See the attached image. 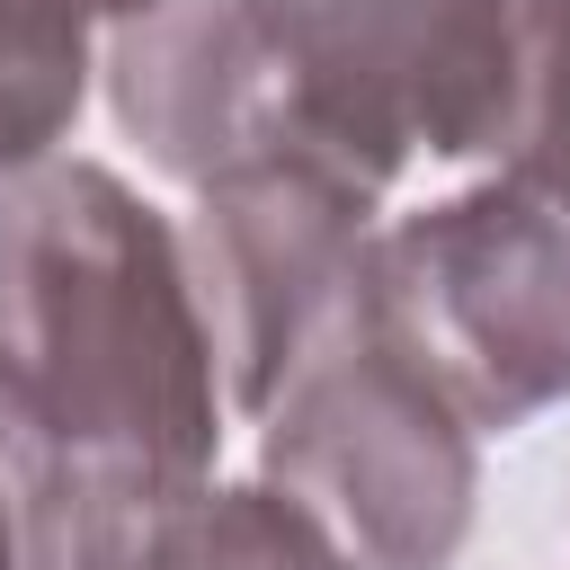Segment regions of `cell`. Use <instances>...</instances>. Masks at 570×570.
I'll return each mask as SVG.
<instances>
[{"label":"cell","instance_id":"1","mask_svg":"<svg viewBox=\"0 0 570 570\" xmlns=\"http://www.w3.org/2000/svg\"><path fill=\"white\" fill-rule=\"evenodd\" d=\"M107 107L187 187L312 160L392 196L410 160L508 151L517 0H169L116 27Z\"/></svg>","mask_w":570,"mask_h":570},{"label":"cell","instance_id":"2","mask_svg":"<svg viewBox=\"0 0 570 570\" xmlns=\"http://www.w3.org/2000/svg\"><path fill=\"white\" fill-rule=\"evenodd\" d=\"M223 410L178 223L98 160L18 169L0 187V472L27 543L71 499L205 481Z\"/></svg>","mask_w":570,"mask_h":570},{"label":"cell","instance_id":"3","mask_svg":"<svg viewBox=\"0 0 570 570\" xmlns=\"http://www.w3.org/2000/svg\"><path fill=\"white\" fill-rule=\"evenodd\" d=\"M258 481L330 570H445L481 499V428L356 294L258 410Z\"/></svg>","mask_w":570,"mask_h":570},{"label":"cell","instance_id":"4","mask_svg":"<svg viewBox=\"0 0 570 570\" xmlns=\"http://www.w3.org/2000/svg\"><path fill=\"white\" fill-rule=\"evenodd\" d=\"M365 303L481 436L570 401V125L517 134L463 196L374 223Z\"/></svg>","mask_w":570,"mask_h":570},{"label":"cell","instance_id":"5","mask_svg":"<svg viewBox=\"0 0 570 570\" xmlns=\"http://www.w3.org/2000/svg\"><path fill=\"white\" fill-rule=\"evenodd\" d=\"M374 205L383 196L312 160H249L196 187V223L178 240H187V276H196L232 410L258 419L285 365L303 356V338L356 294L374 249Z\"/></svg>","mask_w":570,"mask_h":570},{"label":"cell","instance_id":"6","mask_svg":"<svg viewBox=\"0 0 570 570\" xmlns=\"http://www.w3.org/2000/svg\"><path fill=\"white\" fill-rule=\"evenodd\" d=\"M27 570H330V561L267 481L223 490L205 472L187 490L71 499L62 517L36 525Z\"/></svg>","mask_w":570,"mask_h":570},{"label":"cell","instance_id":"7","mask_svg":"<svg viewBox=\"0 0 570 570\" xmlns=\"http://www.w3.org/2000/svg\"><path fill=\"white\" fill-rule=\"evenodd\" d=\"M89 18L71 0H0V187L71 134L89 98Z\"/></svg>","mask_w":570,"mask_h":570},{"label":"cell","instance_id":"8","mask_svg":"<svg viewBox=\"0 0 570 570\" xmlns=\"http://www.w3.org/2000/svg\"><path fill=\"white\" fill-rule=\"evenodd\" d=\"M0 570H27V508H18L9 472H0Z\"/></svg>","mask_w":570,"mask_h":570},{"label":"cell","instance_id":"9","mask_svg":"<svg viewBox=\"0 0 570 570\" xmlns=\"http://www.w3.org/2000/svg\"><path fill=\"white\" fill-rule=\"evenodd\" d=\"M89 27H134V18H151V9H169V0H71Z\"/></svg>","mask_w":570,"mask_h":570}]
</instances>
